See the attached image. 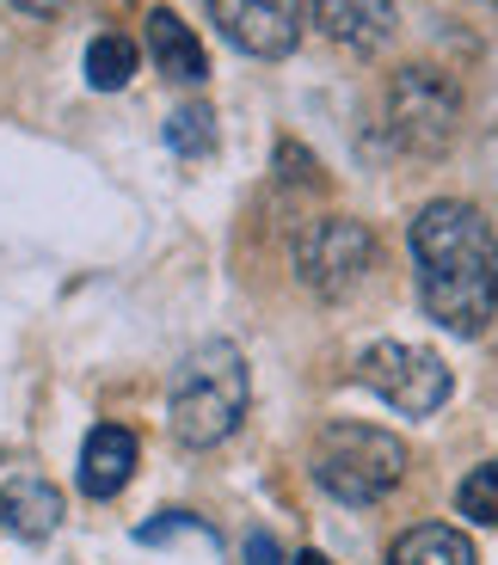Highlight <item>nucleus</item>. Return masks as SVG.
<instances>
[{"label": "nucleus", "mask_w": 498, "mask_h": 565, "mask_svg": "<svg viewBox=\"0 0 498 565\" xmlns=\"http://www.w3.org/2000/svg\"><path fill=\"white\" fill-rule=\"evenodd\" d=\"M418 270V308L456 332V339H480L498 313V234L474 203L437 198L413 215L406 227Z\"/></svg>", "instance_id": "obj_1"}, {"label": "nucleus", "mask_w": 498, "mask_h": 565, "mask_svg": "<svg viewBox=\"0 0 498 565\" xmlns=\"http://www.w3.org/2000/svg\"><path fill=\"white\" fill-rule=\"evenodd\" d=\"M246 399H253V375H246L241 344L229 339H203L179 356L167 387V424L186 449H215L229 443L246 418Z\"/></svg>", "instance_id": "obj_2"}, {"label": "nucleus", "mask_w": 498, "mask_h": 565, "mask_svg": "<svg viewBox=\"0 0 498 565\" xmlns=\"http://www.w3.org/2000/svg\"><path fill=\"white\" fill-rule=\"evenodd\" d=\"M406 467H413L406 443L394 430H382V424L339 418L314 437V480L339 504H375V498H388L406 480Z\"/></svg>", "instance_id": "obj_3"}, {"label": "nucleus", "mask_w": 498, "mask_h": 565, "mask_svg": "<svg viewBox=\"0 0 498 565\" xmlns=\"http://www.w3.org/2000/svg\"><path fill=\"white\" fill-rule=\"evenodd\" d=\"M388 136H394L400 154L413 160H437L449 154V141L462 129V86L437 68H400L388 81Z\"/></svg>", "instance_id": "obj_4"}, {"label": "nucleus", "mask_w": 498, "mask_h": 565, "mask_svg": "<svg viewBox=\"0 0 498 565\" xmlns=\"http://www.w3.org/2000/svg\"><path fill=\"white\" fill-rule=\"evenodd\" d=\"M375 258H382V246H375V234L357 222V215H314L296 234V277L308 282L320 301L357 296V289L370 282Z\"/></svg>", "instance_id": "obj_5"}, {"label": "nucleus", "mask_w": 498, "mask_h": 565, "mask_svg": "<svg viewBox=\"0 0 498 565\" xmlns=\"http://www.w3.org/2000/svg\"><path fill=\"white\" fill-rule=\"evenodd\" d=\"M357 382L375 387L394 412L406 418H431V412L449 399L456 375L437 351H418V344H400V339H375L370 351L357 356Z\"/></svg>", "instance_id": "obj_6"}, {"label": "nucleus", "mask_w": 498, "mask_h": 565, "mask_svg": "<svg viewBox=\"0 0 498 565\" xmlns=\"http://www.w3.org/2000/svg\"><path fill=\"white\" fill-rule=\"evenodd\" d=\"M301 0H210V19L222 25V38L234 50L258 62H277L301 43Z\"/></svg>", "instance_id": "obj_7"}, {"label": "nucleus", "mask_w": 498, "mask_h": 565, "mask_svg": "<svg viewBox=\"0 0 498 565\" xmlns=\"http://www.w3.org/2000/svg\"><path fill=\"white\" fill-rule=\"evenodd\" d=\"M308 19L320 25V38H332L339 50L370 56L394 38L400 25V0H308Z\"/></svg>", "instance_id": "obj_8"}, {"label": "nucleus", "mask_w": 498, "mask_h": 565, "mask_svg": "<svg viewBox=\"0 0 498 565\" xmlns=\"http://www.w3.org/2000/svg\"><path fill=\"white\" fill-rule=\"evenodd\" d=\"M136 461H142L136 430H124V424H99V430L81 443V492L86 498H117L129 486V473H136Z\"/></svg>", "instance_id": "obj_9"}, {"label": "nucleus", "mask_w": 498, "mask_h": 565, "mask_svg": "<svg viewBox=\"0 0 498 565\" xmlns=\"http://www.w3.org/2000/svg\"><path fill=\"white\" fill-rule=\"evenodd\" d=\"M0 529L13 541H50L62 529V492L38 473H19V480L0 486Z\"/></svg>", "instance_id": "obj_10"}, {"label": "nucleus", "mask_w": 498, "mask_h": 565, "mask_svg": "<svg viewBox=\"0 0 498 565\" xmlns=\"http://www.w3.org/2000/svg\"><path fill=\"white\" fill-rule=\"evenodd\" d=\"M148 56H155V68L167 74V81H186V86H198L203 74H210V56H203L198 31L172 13V7H155V13H148Z\"/></svg>", "instance_id": "obj_11"}, {"label": "nucleus", "mask_w": 498, "mask_h": 565, "mask_svg": "<svg viewBox=\"0 0 498 565\" xmlns=\"http://www.w3.org/2000/svg\"><path fill=\"white\" fill-rule=\"evenodd\" d=\"M388 565H480V559H474V541L462 529L418 523L388 547Z\"/></svg>", "instance_id": "obj_12"}, {"label": "nucleus", "mask_w": 498, "mask_h": 565, "mask_svg": "<svg viewBox=\"0 0 498 565\" xmlns=\"http://www.w3.org/2000/svg\"><path fill=\"white\" fill-rule=\"evenodd\" d=\"M136 62H142V50L124 31H99V38L86 43V86L93 93H124L136 81Z\"/></svg>", "instance_id": "obj_13"}, {"label": "nucleus", "mask_w": 498, "mask_h": 565, "mask_svg": "<svg viewBox=\"0 0 498 565\" xmlns=\"http://www.w3.org/2000/svg\"><path fill=\"white\" fill-rule=\"evenodd\" d=\"M167 148L172 154H186V160L210 154L215 148V111L210 105H179V111L167 117Z\"/></svg>", "instance_id": "obj_14"}, {"label": "nucleus", "mask_w": 498, "mask_h": 565, "mask_svg": "<svg viewBox=\"0 0 498 565\" xmlns=\"http://www.w3.org/2000/svg\"><path fill=\"white\" fill-rule=\"evenodd\" d=\"M456 510L468 516V523H480V529H498V461L474 467L468 480L456 486Z\"/></svg>", "instance_id": "obj_15"}, {"label": "nucleus", "mask_w": 498, "mask_h": 565, "mask_svg": "<svg viewBox=\"0 0 498 565\" xmlns=\"http://www.w3.org/2000/svg\"><path fill=\"white\" fill-rule=\"evenodd\" d=\"M186 529H191V535H203V541H215L210 529H203L198 516H191V510H160L155 523H142V529H136V541H142V547H155V541H167V535H186Z\"/></svg>", "instance_id": "obj_16"}, {"label": "nucleus", "mask_w": 498, "mask_h": 565, "mask_svg": "<svg viewBox=\"0 0 498 565\" xmlns=\"http://www.w3.org/2000/svg\"><path fill=\"white\" fill-rule=\"evenodd\" d=\"M277 167H284L289 184H320V167H314V154L301 141H277Z\"/></svg>", "instance_id": "obj_17"}, {"label": "nucleus", "mask_w": 498, "mask_h": 565, "mask_svg": "<svg viewBox=\"0 0 498 565\" xmlns=\"http://www.w3.org/2000/svg\"><path fill=\"white\" fill-rule=\"evenodd\" d=\"M246 565H284V553L271 535H246Z\"/></svg>", "instance_id": "obj_18"}, {"label": "nucleus", "mask_w": 498, "mask_h": 565, "mask_svg": "<svg viewBox=\"0 0 498 565\" xmlns=\"http://www.w3.org/2000/svg\"><path fill=\"white\" fill-rule=\"evenodd\" d=\"M13 7H19V13H31V19H56L68 0H13Z\"/></svg>", "instance_id": "obj_19"}, {"label": "nucleus", "mask_w": 498, "mask_h": 565, "mask_svg": "<svg viewBox=\"0 0 498 565\" xmlns=\"http://www.w3.org/2000/svg\"><path fill=\"white\" fill-rule=\"evenodd\" d=\"M296 565H332V559H327V553H314V547H308V553H296Z\"/></svg>", "instance_id": "obj_20"}]
</instances>
